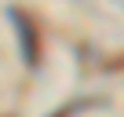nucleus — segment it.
<instances>
[{
  "label": "nucleus",
  "mask_w": 124,
  "mask_h": 117,
  "mask_svg": "<svg viewBox=\"0 0 124 117\" xmlns=\"http://www.w3.org/2000/svg\"><path fill=\"white\" fill-rule=\"evenodd\" d=\"M8 18L15 22V33H18V44H22V58H26V66H37V62H40V37H37V22H33L22 8H11Z\"/></svg>",
  "instance_id": "obj_1"
},
{
  "label": "nucleus",
  "mask_w": 124,
  "mask_h": 117,
  "mask_svg": "<svg viewBox=\"0 0 124 117\" xmlns=\"http://www.w3.org/2000/svg\"><path fill=\"white\" fill-rule=\"evenodd\" d=\"M84 106H91V99H77V102H70V106H58L55 110V117H73L77 110H84Z\"/></svg>",
  "instance_id": "obj_2"
}]
</instances>
